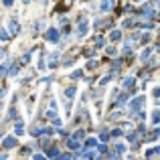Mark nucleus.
I'll list each match as a JSON object with an SVG mask.
<instances>
[{
	"mask_svg": "<svg viewBox=\"0 0 160 160\" xmlns=\"http://www.w3.org/2000/svg\"><path fill=\"white\" fill-rule=\"evenodd\" d=\"M2 57H4V53H2V49H0V59H2Z\"/></svg>",
	"mask_w": 160,
	"mask_h": 160,
	"instance_id": "393cba45",
	"label": "nucleus"
},
{
	"mask_svg": "<svg viewBox=\"0 0 160 160\" xmlns=\"http://www.w3.org/2000/svg\"><path fill=\"white\" fill-rule=\"evenodd\" d=\"M128 140H130V142H136V140H138V134H128Z\"/></svg>",
	"mask_w": 160,
	"mask_h": 160,
	"instance_id": "6ab92c4d",
	"label": "nucleus"
},
{
	"mask_svg": "<svg viewBox=\"0 0 160 160\" xmlns=\"http://www.w3.org/2000/svg\"><path fill=\"white\" fill-rule=\"evenodd\" d=\"M160 154V146L158 148H152V150H148V152H146V156H158Z\"/></svg>",
	"mask_w": 160,
	"mask_h": 160,
	"instance_id": "1a4fd4ad",
	"label": "nucleus"
},
{
	"mask_svg": "<svg viewBox=\"0 0 160 160\" xmlns=\"http://www.w3.org/2000/svg\"><path fill=\"white\" fill-rule=\"evenodd\" d=\"M4 73H6V67H4V65H0V77H2Z\"/></svg>",
	"mask_w": 160,
	"mask_h": 160,
	"instance_id": "4be33fe9",
	"label": "nucleus"
},
{
	"mask_svg": "<svg viewBox=\"0 0 160 160\" xmlns=\"http://www.w3.org/2000/svg\"><path fill=\"white\" fill-rule=\"evenodd\" d=\"M83 136H85V134H83L81 130H79V132H75V134H73V138H75V140H79V142L83 140Z\"/></svg>",
	"mask_w": 160,
	"mask_h": 160,
	"instance_id": "ddd939ff",
	"label": "nucleus"
},
{
	"mask_svg": "<svg viewBox=\"0 0 160 160\" xmlns=\"http://www.w3.org/2000/svg\"><path fill=\"white\" fill-rule=\"evenodd\" d=\"M57 39H59V33L55 28H49V31H47V41H49V43H57Z\"/></svg>",
	"mask_w": 160,
	"mask_h": 160,
	"instance_id": "f03ea898",
	"label": "nucleus"
},
{
	"mask_svg": "<svg viewBox=\"0 0 160 160\" xmlns=\"http://www.w3.org/2000/svg\"><path fill=\"white\" fill-rule=\"evenodd\" d=\"M85 33H87V23H85V20L81 18L79 24H77V34H79V37H83Z\"/></svg>",
	"mask_w": 160,
	"mask_h": 160,
	"instance_id": "7ed1b4c3",
	"label": "nucleus"
},
{
	"mask_svg": "<svg viewBox=\"0 0 160 160\" xmlns=\"http://www.w3.org/2000/svg\"><path fill=\"white\" fill-rule=\"evenodd\" d=\"M14 130H16V134L20 136V134H23V122H18V124H16V128H14Z\"/></svg>",
	"mask_w": 160,
	"mask_h": 160,
	"instance_id": "dca6fc26",
	"label": "nucleus"
},
{
	"mask_svg": "<svg viewBox=\"0 0 160 160\" xmlns=\"http://www.w3.org/2000/svg\"><path fill=\"white\" fill-rule=\"evenodd\" d=\"M154 95H160V87H156V89H154Z\"/></svg>",
	"mask_w": 160,
	"mask_h": 160,
	"instance_id": "b1692460",
	"label": "nucleus"
},
{
	"mask_svg": "<svg viewBox=\"0 0 160 160\" xmlns=\"http://www.w3.org/2000/svg\"><path fill=\"white\" fill-rule=\"evenodd\" d=\"M95 144H97V142H95V138H87V142H85V146H87V148H93Z\"/></svg>",
	"mask_w": 160,
	"mask_h": 160,
	"instance_id": "9d476101",
	"label": "nucleus"
},
{
	"mask_svg": "<svg viewBox=\"0 0 160 160\" xmlns=\"http://www.w3.org/2000/svg\"><path fill=\"white\" fill-rule=\"evenodd\" d=\"M95 47H103V37H95Z\"/></svg>",
	"mask_w": 160,
	"mask_h": 160,
	"instance_id": "4468645a",
	"label": "nucleus"
},
{
	"mask_svg": "<svg viewBox=\"0 0 160 160\" xmlns=\"http://www.w3.org/2000/svg\"><path fill=\"white\" fill-rule=\"evenodd\" d=\"M67 146L71 150H77L79 148V140H75V138H71V140H67Z\"/></svg>",
	"mask_w": 160,
	"mask_h": 160,
	"instance_id": "39448f33",
	"label": "nucleus"
},
{
	"mask_svg": "<svg viewBox=\"0 0 160 160\" xmlns=\"http://www.w3.org/2000/svg\"><path fill=\"white\" fill-rule=\"evenodd\" d=\"M0 39H2V41H10V39H8V33H6V31H0Z\"/></svg>",
	"mask_w": 160,
	"mask_h": 160,
	"instance_id": "f3484780",
	"label": "nucleus"
},
{
	"mask_svg": "<svg viewBox=\"0 0 160 160\" xmlns=\"http://www.w3.org/2000/svg\"><path fill=\"white\" fill-rule=\"evenodd\" d=\"M132 85H134V77H128V79H124V87H126V89H130Z\"/></svg>",
	"mask_w": 160,
	"mask_h": 160,
	"instance_id": "6e6552de",
	"label": "nucleus"
},
{
	"mask_svg": "<svg viewBox=\"0 0 160 160\" xmlns=\"http://www.w3.org/2000/svg\"><path fill=\"white\" fill-rule=\"evenodd\" d=\"M124 150H126V148H124V146H122V144H120V146H115V152H120V154H122V152H124Z\"/></svg>",
	"mask_w": 160,
	"mask_h": 160,
	"instance_id": "412c9836",
	"label": "nucleus"
},
{
	"mask_svg": "<svg viewBox=\"0 0 160 160\" xmlns=\"http://www.w3.org/2000/svg\"><path fill=\"white\" fill-rule=\"evenodd\" d=\"M114 8V0H102V10H112Z\"/></svg>",
	"mask_w": 160,
	"mask_h": 160,
	"instance_id": "20e7f679",
	"label": "nucleus"
},
{
	"mask_svg": "<svg viewBox=\"0 0 160 160\" xmlns=\"http://www.w3.org/2000/svg\"><path fill=\"white\" fill-rule=\"evenodd\" d=\"M41 2H47V0H41Z\"/></svg>",
	"mask_w": 160,
	"mask_h": 160,
	"instance_id": "a878e982",
	"label": "nucleus"
},
{
	"mask_svg": "<svg viewBox=\"0 0 160 160\" xmlns=\"http://www.w3.org/2000/svg\"><path fill=\"white\" fill-rule=\"evenodd\" d=\"M110 136H112V138H118V136H122V130H114V132H112Z\"/></svg>",
	"mask_w": 160,
	"mask_h": 160,
	"instance_id": "a211bd4d",
	"label": "nucleus"
},
{
	"mask_svg": "<svg viewBox=\"0 0 160 160\" xmlns=\"http://www.w3.org/2000/svg\"><path fill=\"white\" fill-rule=\"evenodd\" d=\"M142 103H144V95H140V97H136L134 102L130 103V110H132V112H136V110H140V107H142Z\"/></svg>",
	"mask_w": 160,
	"mask_h": 160,
	"instance_id": "f257e3e1",
	"label": "nucleus"
},
{
	"mask_svg": "<svg viewBox=\"0 0 160 160\" xmlns=\"http://www.w3.org/2000/svg\"><path fill=\"white\" fill-rule=\"evenodd\" d=\"M10 31L12 33H18V24H16V20H10Z\"/></svg>",
	"mask_w": 160,
	"mask_h": 160,
	"instance_id": "f8f14e48",
	"label": "nucleus"
},
{
	"mask_svg": "<svg viewBox=\"0 0 160 160\" xmlns=\"http://www.w3.org/2000/svg\"><path fill=\"white\" fill-rule=\"evenodd\" d=\"M2 2H4L6 6H10V4H12V0H2Z\"/></svg>",
	"mask_w": 160,
	"mask_h": 160,
	"instance_id": "5701e85b",
	"label": "nucleus"
},
{
	"mask_svg": "<svg viewBox=\"0 0 160 160\" xmlns=\"http://www.w3.org/2000/svg\"><path fill=\"white\" fill-rule=\"evenodd\" d=\"M65 95H67V97H73V95H75V87H69L67 91H65Z\"/></svg>",
	"mask_w": 160,
	"mask_h": 160,
	"instance_id": "2eb2a0df",
	"label": "nucleus"
},
{
	"mask_svg": "<svg viewBox=\"0 0 160 160\" xmlns=\"http://www.w3.org/2000/svg\"><path fill=\"white\" fill-rule=\"evenodd\" d=\"M16 73H18V67H16V65H12V67H10V75H16Z\"/></svg>",
	"mask_w": 160,
	"mask_h": 160,
	"instance_id": "aec40b11",
	"label": "nucleus"
},
{
	"mask_svg": "<svg viewBox=\"0 0 160 160\" xmlns=\"http://www.w3.org/2000/svg\"><path fill=\"white\" fill-rule=\"evenodd\" d=\"M2 144H4V148H12V146L16 144V140H14L12 136H8L6 140H4V142H2Z\"/></svg>",
	"mask_w": 160,
	"mask_h": 160,
	"instance_id": "423d86ee",
	"label": "nucleus"
},
{
	"mask_svg": "<svg viewBox=\"0 0 160 160\" xmlns=\"http://www.w3.org/2000/svg\"><path fill=\"white\" fill-rule=\"evenodd\" d=\"M120 37H122V33H120V31H114V33L110 34V39H112V41H118Z\"/></svg>",
	"mask_w": 160,
	"mask_h": 160,
	"instance_id": "9b49d317",
	"label": "nucleus"
},
{
	"mask_svg": "<svg viewBox=\"0 0 160 160\" xmlns=\"http://www.w3.org/2000/svg\"><path fill=\"white\" fill-rule=\"evenodd\" d=\"M47 156H49V158H57V156H59V150H57V148L47 150Z\"/></svg>",
	"mask_w": 160,
	"mask_h": 160,
	"instance_id": "0eeeda50",
	"label": "nucleus"
}]
</instances>
